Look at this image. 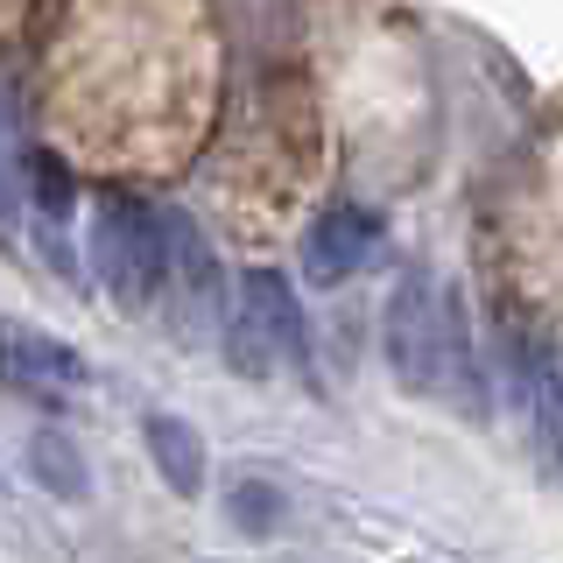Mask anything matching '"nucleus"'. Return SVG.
I'll list each match as a JSON object with an SVG mask.
<instances>
[{"instance_id":"1","label":"nucleus","mask_w":563,"mask_h":563,"mask_svg":"<svg viewBox=\"0 0 563 563\" xmlns=\"http://www.w3.org/2000/svg\"><path fill=\"white\" fill-rule=\"evenodd\" d=\"M387 366L409 395L430 401H465L479 409V380H472V345H465V310L430 268H409L387 296Z\"/></svg>"},{"instance_id":"2","label":"nucleus","mask_w":563,"mask_h":563,"mask_svg":"<svg viewBox=\"0 0 563 563\" xmlns=\"http://www.w3.org/2000/svg\"><path fill=\"white\" fill-rule=\"evenodd\" d=\"M92 268L120 310H148L169 289V268H176L169 211H155L134 190H106L92 205Z\"/></svg>"},{"instance_id":"3","label":"nucleus","mask_w":563,"mask_h":563,"mask_svg":"<svg viewBox=\"0 0 563 563\" xmlns=\"http://www.w3.org/2000/svg\"><path fill=\"white\" fill-rule=\"evenodd\" d=\"M225 360L246 380H268L282 366H303V310L296 289L275 268H246L233 289V324H225Z\"/></svg>"},{"instance_id":"4","label":"nucleus","mask_w":563,"mask_h":563,"mask_svg":"<svg viewBox=\"0 0 563 563\" xmlns=\"http://www.w3.org/2000/svg\"><path fill=\"white\" fill-rule=\"evenodd\" d=\"M380 254V219L366 205H331L324 219L303 233V275L317 289H339L366 268V261Z\"/></svg>"},{"instance_id":"5","label":"nucleus","mask_w":563,"mask_h":563,"mask_svg":"<svg viewBox=\"0 0 563 563\" xmlns=\"http://www.w3.org/2000/svg\"><path fill=\"white\" fill-rule=\"evenodd\" d=\"M0 374L14 387H35V395H57V387H85V360L64 339H49V331L8 324L0 331Z\"/></svg>"},{"instance_id":"6","label":"nucleus","mask_w":563,"mask_h":563,"mask_svg":"<svg viewBox=\"0 0 563 563\" xmlns=\"http://www.w3.org/2000/svg\"><path fill=\"white\" fill-rule=\"evenodd\" d=\"M148 457L169 479V493H184V500L205 493V437L184 416H148Z\"/></svg>"},{"instance_id":"7","label":"nucleus","mask_w":563,"mask_h":563,"mask_svg":"<svg viewBox=\"0 0 563 563\" xmlns=\"http://www.w3.org/2000/svg\"><path fill=\"white\" fill-rule=\"evenodd\" d=\"M29 190H35V225H43V246L49 261L64 268V219H70V169L57 163V155H29Z\"/></svg>"},{"instance_id":"8","label":"nucleus","mask_w":563,"mask_h":563,"mask_svg":"<svg viewBox=\"0 0 563 563\" xmlns=\"http://www.w3.org/2000/svg\"><path fill=\"white\" fill-rule=\"evenodd\" d=\"M29 472L49 493H64V500H85V493H92V479H85V457H78V444H70L64 430H35L29 437Z\"/></svg>"},{"instance_id":"9","label":"nucleus","mask_w":563,"mask_h":563,"mask_svg":"<svg viewBox=\"0 0 563 563\" xmlns=\"http://www.w3.org/2000/svg\"><path fill=\"white\" fill-rule=\"evenodd\" d=\"M225 515H233L240 536H275V521H282V493L268 479H240V486H225Z\"/></svg>"},{"instance_id":"10","label":"nucleus","mask_w":563,"mask_h":563,"mask_svg":"<svg viewBox=\"0 0 563 563\" xmlns=\"http://www.w3.org/2000/svg\"><path fill=\"white\" fill-rule=\"evenodd\" d=\"M14 225V141H8V106H0V233Z\"/></svg>"}]
</instances>
